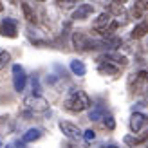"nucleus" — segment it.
Instances as JSON below:
<instances>
[{
	"instance_id": "obj_17",
	"label": "nucleus",
	"mask_w": 148,
	"mask_h": 148,
	"mask_svg": "<svg viewBox=\"0 0 148 148\" xmlns=\"http://www.w3.org/2000/svg\"><path fill=\"white\" fill-rule=\"evenodd\" d=\"M143 83H148V71H141L136 74V88H139Z\"/></svg>"
},
{
	"instance_id": "obj_4",
	"label": "nucleus",
	"mask_w": 148,
	"mask_h": 148,
	"mask_svg": "<svg viewBox=\"0 0 148 148\" xmlns=\"http://www.w3.org/2000/svg\"><path fill=\"white\" fill-rule=\"evenodd\" d=\"M0 34L7 38H16L18 36V24L14 18H4L0 22Z\"/></svg>"
},
{
	"instance_id": "obj_24",
	"label": "nucleus",
	"mask_w": 148,
	"mask_h": 148,
	"mask_svg": "<svg viewBox=\"0 0 148 148\" xmlns=\"http://www.w3.org/2000/svg\"><path fill=\"white\" fill-rule=\"evenodd\" d=\"M136 4L139 5V9H141V11H143V9L148 11V2H136Z\"/></svg>"
},
{
	"instance_id": "obj_12",
	"label": "nucleus",
	"mask_w": 148,
	"mask_h": 148,
	"mask_svg": "<svg viewBox=\"0 0 148 148\" xmlns=\"http://www.w3.org/2000/svg\"><path fill=\"white\" fill-rule=\"evenodd\" d=\"M40 137H42V130L31 128V130H27L25 134H24L22 141H24V143H33V141H36V139H40Z\"/></svg>"
},
{
	"instance_id": "obj_22",
	"label": "nucleus",
	"mask_w": 148,
	"mask_h": 148,
	"mask_svg": "<svg viewBox=\"0 0 148 148\" xmlns=\"http://www.w3.org/2000/svg\"><path fill=\"white\" fill-rule=\"evenodd\" d=\"M85 139H87V141H94V139H96V132L94 130H85Z\"/></svg>"
},
{
	"instance_id": "obj_23",
	"label": "nucleus",
	"mask_w": 148,
	"mask_h": 148,
	"mask_svg": "<svg viewBox=\"0 0 148 148\" xmlns=\"http://www.w3.org/2000/svg\"><path fill=\"white\" fill-rule=\"evenodd\" d=\"M56 4L60 7H72L74 4H78V2H76V0H67V2H56Z\"/></svg>"
},
{
	"instance_id": "obj_27",
	"label": "nucleus",
	"mask_w": 148,
	"mask_h": 148,
	"mask_svg": "<svg viewBox=\"0 0 148 148\" xmlns=\"http://www.w3.org/2000/svg\"><path fill=\"white\" fill-rule=\"evenodd\" d=\"M0 148H2V143H0Z\"/></svg>"
},
{
	"instance_id": "obj_14",
	"label": "nucleus",
	"mask_w": 148,
	"mask_h": 148,
	"mask_svg": "<svg viewBox=\"0 0 148 148\" xmlns=\"http://www.w3.org/2000/svg\"><path fill=\"white\" fill-rule=\"evenodd\" d=\"M146 33H148V22H141L139 25L134 27V31H132V38H143Z\"/></svg>"
},
{
	"instance_id": "obj_25",
	"label": "nucleus",
	"mask_w": 148,
	"mask_h": 148,
	"mask_svg": "<svg viewBox=\"0 0 148 148\" xmlns=\"http://www.w3.org/2000/svg\"><path fill=\"white\" fill-rule=\"evenodd\" d=\"M0 11H2V2H0Z\"/></svg>"
},
{
	"instance_id": "obj_11",
	"label": "nucleus",
	"mask_w": 148,
	"mask_h": 148,
	"mask_svg": "<svg viewBox=\"0 0 148 148\" xmlns=\"http://www.w3.org/2000/svg\"><path fill=\"white\" fill-rule=\"evenodd\" d=\"M98 71L99 74H108V76H117L119 74V67H116L112 63H107V62H99Z\"/></svg>"
},
{
	"instance_id": "obj_21",
	"label": "nucleus",
	"mask_w": 148,
	"mask_h": 148,
	"mask_svg": "<svg viewBox=\"0 0 148 148\" xmlns=\"http://www.w3.org/2000/svg\"><path fill=\"white\" fill-rule=\"evenodd\" d=\"M103 123H105V127H107L108 130H114V127H116L112 116H105V117H103Z\"/></svg>"
},
{
	"instance_id": "obj_15",
	"label": "nucleus",
	"mask_w": 148,
	"mask_h": 148,
	"mask_svg": "<svg viewBox=\"0 0 148 148\" xmlns=\"http://www.w3.org/2000/svg\"><path fill=\"white\" fill-rule=\"evenodd\" d=\"M123 11H125V7L119 2H110L107 5V13L108 14H116V16H119V14H123Z\"/></svg>"
},
{
	"instance_id": "obj_2",
	"label": "nucleus",
	"mask_w": 148,
	"mask_h": 148,
	"mask_svg": "<svg viewBox=\"0 0 148 148\" xmlns=\"http://www.w3.org/2000/svg\"><path fill=\"white\" fill-rule=\"evenodd\" d=\"M24 105L29 112H33V114H43V112L49 110V101L45 98H42V96H38V94L27 96L24 99Z\"/></svg>"
},
{
	"instance_id": "obj_8",
	"label": "nucleus",
	"mask_w": 148,
	"mask_h": 148,
	"mask_svg": "<svg viewBox=\"0 0 148 148\" xmlns=\"http://www.w3.org/2000/svg\"><path fill=\"white\" fill-rule=\"evenodd\" d=\"M146 123H148V117H146L145 114L134 112V114H132V117H130V130H132V132H139Z\"/></svg>"
},
{
	"instance_id": "obj_9",
	"label": "nucleus",
	"mask_w": 148,
	"mask_h": 148,
	"mask_svg": "<svg viewBox=\"0 0 148 148\" xmlns=\"http://www.w3.org/2000/svg\"><path fill=\"white\" fill-rule=\"evenodd\" d=\"M99 62H107V63H112V65H121V67H125V65L128 63V60L125 56H121V54H112V53H108V54H105V56H101L99 58Z\"/></svg>"
},
{
	"instance_id": "obj_18",
	"label": "nucleus",
	"mask_w": 148,
	"mask_h": 148,
	"mask_svg": "<svg viewBox=\"0 0 148 148\" xmlns=\"http://www.w3.org/2000/svg\"><path fill=\"white\" fill-rule=\"evenodd\" d=\"M9 62H11V54L7 53V51H2V53H0V71H2Z\"/></svg>"
},
{
	"instance_id": "obj_26",
	"label": "nucleus",
	"mask_w": 148,
	"mask_h": 148,
	"mask_svg": "<svg viewBox=\"0 0 148 148\" xmlns=\"http://www.w3.org/2000/svg\"><path fill=\"white\" fill-rule=\"evenodd\" d=\"M108 148H117V146H108Z\"/></svg>"
},
{
	"instance_id": "obj_13",
	"label": "nucleus",
	"mask_w": 148,
	"mask_h": 148,
	"mask_svg": "<svg viewBox=\"0 0 148 148\" xmlns=\"http://www.w3.org/2000/svg\"><path fill=\"white\" fill-rule=\"evenodd\" d=\"M71 71L76 74V76H85L87 67H85V63H83V62H79V60H72V62H71Z\"/></svg>"
},
{
	"instance_id": "obj_7",
	"label": "nucleus",
	"mask_w": 148,
	"mask_h": 148,
	"mask_svg": "<svg viewBox=\"0 0 148 148\" xmlns=\"http://www.w3.org/2000/svg\"><path fill=\"white\" fill-rule=\"evenodd\" d=\"M60 130L63 132L69 139H79L81 137V130L72 123H67V121H62L60 123Z\"/></svg>"
},
{
	"instance_id": "obj_20",
	"label": "nucleus",
	"mask_w": 148,
	"mask_h": 148,
	"mask_svg": "<svg viewBox=\"0 0 148 148\" xmlns=\"http://www.w3.org/2000/svg\"><path fill=\"white\" fill-rule=\"evenodd\" d=\"M101 116H103V108H101V107H96L92 112L88 114V119H94V121H96V119H99Z\"/></svg>"
},
{
	"instance_id": "obj_1",
	"label": "nucleus",
	"mask_w": 148,
	"mask_h": 148,
	"mask_svg": "<svg viewBox=\"0 0 148 148\" xmlns=\"http://www.w3.org/2000/svg\"><path fill=\"white\" fill-rule=\"evenodd\" d=\"M88 107H90V98L83 90H71L65 98V108L69 112H83Z\"/></svg>"
},
{
	"instance_id": "obj_16",
	"label": "nucleus",
	"mask_w": 148,
	"mask_h": 148,
	"mask_svg": "<svg viewBox=\"0 0 148 148\" xmlns=\"http://www.w3.org/2000/svg\"><path fill=\"white\" fill-rule=\"evenodd\" d=\"M22 9H24V14H25V18L31 22V24H36V14L33 13V9H31V5H29L27 2H24L22 4Z\"/></svg>"
},
{
	"instance_id": "obj_19",
	"label": "nucleus",
	"mask_w": 148,
	"mask_h": 148,
	"mask_svg": "<svg viewBox=\"0 0 148 148\" xmlns=\"http://www.w3.org/2000/svg\"><path fill=\"white\" fill-rule=\"evenodd\" d=\"M143 141H145V137H130V136H127V137H125V143H127V145H130V146L141 145Z\"/></svg>"
},
{
	"instance_id": "obj_6",
	"label": "nucleus",
	"mask_w": 148,
	"mask_h": 148,
	"mask_svg": "<svg viewBox=\"0 0 148 148\" xmlns=\"http://www.w3.org/2000/svg\"><path fill=\"white\" fill-rule=\"evenodd\" d=\"M25 81H27V76H25V71L20 67V65H13V83H14V90L16 92H22L25 87Z\"/></svg>"
},
{
	"instance_id": "obj_5",
	"label": "nucleus",
	"mask_w": 148,
	"mask_h": 148,
	"mask_svg": "<svg viewBox=\"0 0 148 148\" xmlns=\"http://www.w3.org/2000/svg\"><path fill=\"white\" fill-rule=\"evenodd\" d=\"M110 24H112V16H110L108 13H101L99 16L94 20V24H92V29H94L96 33H99V34H103V36H105V33L108 31Z\"/></svg>"
},
{
	"instance_id": "obj_3",
	"label": "nucleus",
	"mask_w": 148,
	"mask_h": 148,
	"mask_svg": "<svg viewBox=\"0 0 148 148\" xmlns=\"http://www.w3.org/2000/svg\"><path fill=\"white\" fill-rule=\"evenodd\" d=\"M72 43L74 47L79 49V51H90V49H96V40H92L88 34H85L83 31H76L72 36Z\"/></svg>"
},
{
	"instance_id": "obj_28",
	"label": "nucleus",
	"mask_w": 148,
	"mask_h": 148,
	"mask_svg": "<svg viewBox=\"0 0 148 148\" xmlns=\"http://www.w3.org/2000/svg\"><path fill=\"white\" fill-rule=\"evenodd\" d=\"M146 137H148V136H146Z\"/></svg>"
},
{
	"instance_id": "obj_10",
	"label": "nucleus",
	"mask_w": 148,
	"mask_h": 148,
	"mask_svg": "<svg viewBox=\"0 0 148 148\" xmlns=\"http://www.w3.org/2000/svg\"><path fill=\"white\" fill-rule=\"evenodd\" d=\"M92 11H94V7L90 4H81V5H78V9L72 13V18L74 20H85L88 14H92Z\"/></svg>"
}]
</instances>
